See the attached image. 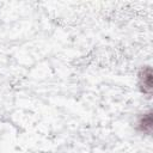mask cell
Here are the masks:
<instances>
[{"label":"cell","instance_id":"2","mask_svg":"<svg viewBox=\"0 0 153 153\" xmlns=\"http://www.w3.org/2000/svg\"><path fill=\"white\" fill-rule=\"evenodd\" d=\"M139 128L143 133H151L152 130V114L151 111L147 114H143L139 120Z\"/></svg>","mask_w":153,"mask_h":153},{"label":"cell","instance_id":"1","mask_svg":"<svg viewBox=\"0 0 153 153\" xmlns=\"http://www.w3.org/2000/svg\"><path fill=\"white\" fill-rule=\"evenodd\" d=\"M140 84L145 93H151L152 91V69L151 67H145L140 73Z\"/></svg>","mask_w":153,"mask_h":153}]
</instances>
